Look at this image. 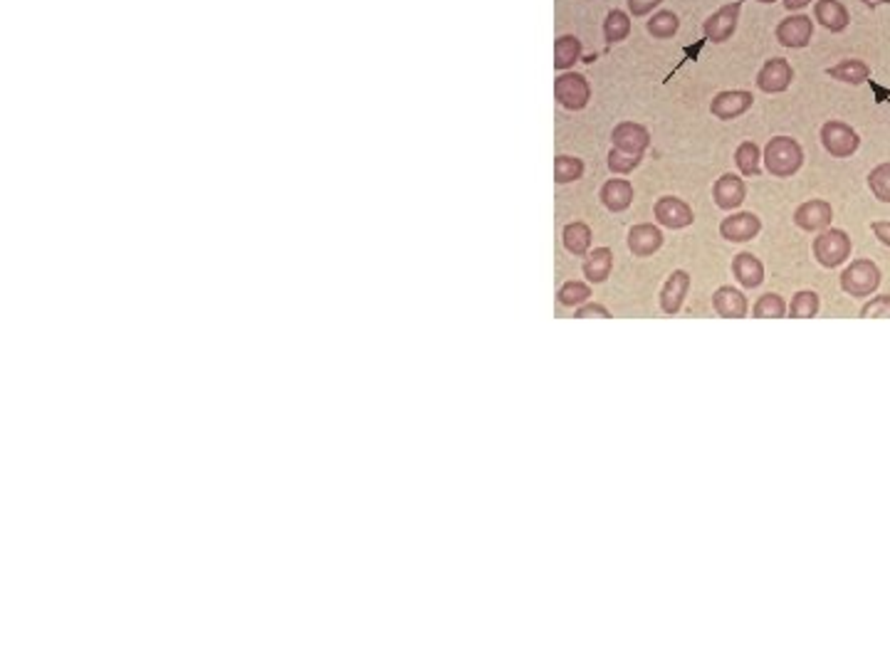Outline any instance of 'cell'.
Segmentation results:
<instances>
[{
    "instance_id": "6da1fadb",
    "label": "cell",
    "mask_w": 890,
    "mask_h": 667,
    "mask_svg": "<svg viewBox=\"0 0 890 667\" xmlns=\"http://www.w3.org/2000/svg\"><path fill=\"white\" fill-rule=\"evenodd\" d=\"M762 161L774 178H791L804 166V149L791 136H774L765 146Z\"/></svg>"
},
{
    "instance_id": "7a4b0ae2",
    "label": "cell",
    "mask_w": 890,
    "mask_h": 667,
    "mask_svg": "<svg viewBox=\"0 0 890 667\" xmlns=\"http://www.w3.org/2000/svg\"><path fill=\"white\" fill-rule=\"evenodd\" d=\"M851 250H854V243L846 230L841 228H826L821 233L813 237L812 243V253L816 257V262L826 269H834V267L844 265L846 260L851 257Z\"/></svg>"
},
{
    "instance_id": "3957f363",
    "label": "cell",
    "mask_w": 890,
    "mask_h": 667,
    "mask_svg": "<svg viewBox=\"0 0 890 667\" xmlns=\"http://www.w3.org/2000/svg\"><path fill=\"white\" fill-rule=\"evenodd\" d=\"M880 287V269L873 260L861 257L841 272V289L851 297H870Z\"/></svg>"
},
{
    "instance_id": "277c9868",
    "label": "cell",
    "mask_w": 890,
    "mask_h": 667,
    "mask_svg": "<svg viewBox=\"0 0 890 667\" xmlns=\"http://www.w3.org/2000/svg\"><path fill=\"white\" fill-rule=\"evenodd\" d=\"M742 8H745V0H732V3H724L723 8H717L712 15H708L702 22L705 40L712 44H724L727 40H732V35L737 33V25H740Z\"/></svg>"
},
{
    "instance_id": "5b68a950",
    "label": "cell",
    "mask_w": 890,
    "mask_h": 667,
    "mask_svg": "<svg viewBox=\"0 0 890 667\" xmlns=\"http://www.w3.org/2000/svg\"><path fill=\"white\" fill-rule=\"evenodd\" d=\"M821 146L826 149V154H831L834 158H851L861 146V136L851 126V124L841 122V119H831L821 126Z\"/></svg>"
},
{
    "instance_id": "8992f818",
    "label": "cell",
    "mask_w": 890,
    "mask_h": 667,
    "mask_svg": "<svg viewBox=\"0 0 890 667\" xmlns=\"http://www.w3.org/2000/svg\"><path fill=\"white\" fill-rule=\"evenodd\" d=\"M774 37L781 47L787 50H804L812 44L813 37V20L804 12H791L787 18H781L774 28Z\"/></svg>"
},
{
    "instance_id": "52a82bcc",
    "label": "cell",
    "mask_w": 890,
    "mask_h": 667,
    "mask_svg": "<svg viewBox=\"0 0 890 667\" xmlns=\"http://www.w3.org/2000/svg\"><path fill=\"white\" fill-rule=\"evenodd\" d=\"M554 100L564 107V109L578 111L584 109L591 100V84L589 79L578 72H564L554 79Z\"/></svg>"
},
{
    "instance_id": "ba28073f",
    "label": "cell",
    "mask_w": 890,
    "mask_h": 667,
    "mask_svg": "<svg viewBox=\"0 0 890 667\" xmlns=\"http://www.w3.org/2000/svg\"><path fill=\"white\" fill-rule=\"evenodd\" d=\"M791 82H794V67L784 57L767 60L765 65L759 67L755 79L756 89L765 92V94H781V92H787L791 87Z\"/></svg>"
},
{
    "instance_id": "9c48e42d",
    "label": "cell",
    "mask_w": 890,
    "mask_h": 667,
    "mask_svg": "<svg viewBox=\"0 0 890 667\" xmlns=\"http://www.w3.org/2000/svg\"><path fill=\"white\" fill-rule=\"evenodd\" d=\"M755 104V94L747 92V89H724V92H717L710 101V114L715 119L720 122H732V119H740L742 114L752 109Z\"/></svg>"
},
{
    "instance_id": "30bf717a",
    "label": "cell",
    "mask_w": 890,
    "mask_h": 667,
    "mask_svg": "<svg viewBox=\"0 0 890 667\" xmlns=\"http://www.w3.org/2000/svg\"><path fill=\"white\" fill-rule=\"evenodd\" d=\"M794 225L799 230H806V233H821L826 228H831V221H834V208L831 203L823 198H812L804 200L799 208L794 211Z\"/></svg>"
},
{
    "instance_id": "8fae6325",
    "label": "cell",
    "mask_w": 890,
    "mask_h": 667,
    "mask_svg": "<svg viewBox=\"0 0 890 667\" xmlns=\"http://www.w3.org/2000/svg\"><path fill=\"white\" fill-rule=\"evenodd\" d=\"M653 215H656L658 225L670 228V230H683L695 222L692 208L678 196H660L653 205Z\"/></svg>"
},
{
    "instance_id": "7c38bea8",
    "label": "cell",
    "mask_w": 890,
    "mask_h": 667,
    "mask_svg": "<svg viewBox=\"0 0 890 667\" xmlns=\"http://www.w3.org/2000/svg\"><path fill=\"white\" fill-rule=\"evenodd\" d=\"M611 144L613 149H621L626 154L643 156L651 146V132L643 124L619 122L611 132Z\"/></svg>"
},
{
    "instance_id": "4fadbf2b",
    "label": "cell",
    "mask_w": 890,
    "mask_h": 667,
    "mask_svg": "<svg viewBox=\"0 0 890 667\" xmlns=\"http://www.w3.org/2000/svg\"><path fill=\"white\" fill-rule=\"evenodd\" d=\"M762 230V221L756 218L755 213H732L720 222V235L727 243H749L755 240Z\"/></svg>"
},
{
    "instance_id": "5bb4252c",
    "label": "cell",
    "mask_w": 890,
    "mask_h": 667,
    "mask_svg": "<svg viewBox=\"0 0 890 667\" xmlns=\"http://www.w3.org/2000/svg\"><path fill=\"white\" fill-rule=\"evenodd\" d=\"M747 198L745 181L734 173H723L712 186V200L720 211H734L740 208Z\"/></svg>"
},
{
    "instance_id": "9a60e30c",
    "label": "cell",
    "mask_w": 890,
    "mask_h": 667,
    "mask_svg": "<svg viewBox=\"0 0 890 667\" xmlns=\"http://www.w3.org/2000/svg\"><path fill=\"white\" fill-rule=\"evenodd\" d=\"M813 20L829 33H846L851 25V12L841 0H816L813 3Z\"/></svg>"
},
{
    "instance_id": "2e32d148",
    "label": "cell",
    "mask_w": 890,
    "mask_h": 667,
    "mask_svg": "<svg viewBox=\"0 0 890 667\" xmlns=\"http://www.w3.org/2000/svg\"><path fill=\"white\" fill-rule=\"evenodd\" d=\"M663 247V230L653 222H638L628 230V250L635 257L656 255Z\"/></svg>"
},
{
    "instance_id": "e0dca14e",
    "label": "cell",
    "mask_w": 890,
    "mask_h": 667,
    "mask_svg": "<svg viewBox=\"0 0 890 667\" xmlns=\"http://www.w3.org/2000/svg\"><path fill=\"white\" fill-rule=\"evenodd\" d=\"M690 292V275L685 269H673L660 289V309L666 314H678Z\"/></svg>"
},
{
    "instance_id": "ac0fdd59",
    "label": "cell",
    "mask_w": 890,
    "mask_h": 667,
    "mask_svg": "<svg viewBox=\"0 0 890 667\" xmlns=\"http://www.w3.org/2000/svg\"><path fill=\"white\" fill-rule=\"evenodd\" d=\"M634 183L628 178H609L603 186H601L599 198L603 203V208L611 213H623L631 208L634 203Z\"/></svg>"
},
{
    "instance_id": "d6986e66",
    "label": "cell",
    "mask_w": 890,
    "mask_h": 667,
    "mask_svg": "<svg viewBox=\"0 0 890 667\" xmlns=\"http://www.w3.org/2000/svg\"><path fill=\"white\" fill-rule=\"evenodd\" d=\"M712 307L724 319H742V317H747V311H749V301H747V297L740 289L724 285V287L715 289Z\"/></svg>"
},
{
    "instance_id": "ffe728a7",
    "label": "cell",
    "mask_w": 890,
    "mask_h": 667,
    "mask_svg": "<svg viewBox=\"0 0 890 667\" xmlns=\"http://www.w3.org/2000/svg\"><path fill=\"white\" fill-rule=\"evenodd\" d=\"M826 75L836 79V82H844V84H851V87H861V84H866L868 79H870V67L863 60H858V57H846L841 62L826 67Z\"/></svg>"
},
{
    "instance_id": "44dd1931",
    "label": "cell",
    "mask_w": 890,
    "mask_h": 667,
    "mask_svg": "<svg viewBox=\"0 0 890 667\" xmlns=\"http://www.w3.org/2000/svg\"><path fill=\"white\" fill-rule=\"evenodd\" d=\"M732 275L742 287L755 289L765 282V265L752 253H740L732 257Z\"/></svg>"
},
{
    "instance_id": "7402d4cb",
    "label": "cell",
    "mask_w": 890,
    "mask_h": 667,
    "mask_svg": "<svg viewBox=\"0 0 890 667\" xmlns=\"http://www.w3.org/2000/svg\"><path fill=\"white\" fill-rule=\"evenodd\" d=\"M613 269V253L611 247H596L594 253H589L587 262H584V277L594 282V285H601L606 282L609 275Z\"/></svg>"
},
{
    "instance_id": "603a6c76",
    "label": "cell",
    "mask_w": 890,
    "mask_h": 667,
    "mask_svg": "<svg viewBox=\"0 0 890 667\" xmlns=\"http://www.w3.org/2000/svg\"><path fill=\"white\" fill-rule=\"evenodd\" d=\"M634 30V22H631V15L628 11H621V8H613V11L606 12L603 18V40L609 44H619L623 43L628 35Z\"/></svg>"
},
{
    "instance_id": "cb8c5ba5",
    "label": "cell",
    "mask_w": 890,
    "mask_h": 667,
    "mask_svg": "<svg viewBox=\"0 0 890 667\" xmlns=\"http://www.w3.org/2000/svg\"><path fill=\"white\" fill-rule=\"evenodd\" d=\"M645 30H648V35H651L653 40H670V37H676L680 30L678 12L656 11L653 15H648Z\"/></svg>"
},
{
    "instance_id": "d4e9b609",
    "label": "cell",
    "mask_w": 890,
    "mask_h": 667,
    "mask_svg": "<svg viewBox=\"0 0 890 667\" xmlns=\"http://www.w3.org/2000/svg\"><path fill=\"white\" fill-rule=\"evenodd\" d=\"M734 166L740 168L742 176L756 178L762 173V151L755 141H742L734 149Z\"/></svg>"
},
{
    "instance_id": "484cf974",
    "label": "cell",
    "mask_w": 890,
    "mask_h": 667,
    "mask_svg": "<svg viewBox=\"0 0 890 667\" xmlns=\"http://www.w3.org/2000/svg\"><path fill=\"white\" fill-rule=\"evenodd\" d=\"M584 44L577 35H562L554 43V67L556 69H569L574 67V62L581 60Z\"/></svg>"
},
{
    "instance_id": "4316f807",
    "label": "cell",
    "mask_w": 890,
    "mask_h": 667,
    "mask_svg": "<svg viewBox=\"0 0 890 667\" xmlns=\"http://www.w3.org/2000/svg\"><path fill=\"white\" fill-rule=\"evenodd\" d=\"M562 240H564V247H567L571 255H587L591 247V228L581 221L569 222L567 228H564Z\"/></svg>"
},
{
    "instance_id": "83f0119b",
    "label": "cell",
    "mask_w": 890,
    "mask_h": 667,
    "mask_svg": "<svg viewBox=\"0 0 890 667\" xmlns=\"http://www.w3.org/2000/svg\"><path fill=\"white\" fill-rule=\"evenodd\" d=\"M819 314V294L813 289H801L789 304L791 319H812Z\"/></svg>"
},
{
    "instance_id": "f1b7e54d",
    "label": "cell",
    "mask_w": 890,
    "mask_h": 667,
    "mask_svg": "<svg viewBox=\"0 0 890 667\" xmlns=\"http://www.w3.org/2000/svg\"><path fill=\"white\" fill-rule=\"evenodd\" d=\"M752 314H755L756 319H781L787 314V301L777 292H769V294H762L756 300V304L752 307Z\"/></svg>"
},
{
    "instance_id": "f546056e",
    "label": "cell",
    "mask_w": 890,
    "mask_h": 667,
    "mask_svg": "<svg viewBox=\"0 0 890 667\" xmlns=\"http://www.w3.org/2000/svg\"><path fill=\"white\" fill-rule=\"evenodd\" d=\"M584 176V161L577 156H556L554 158V181L556 183H574Z\"/></svg>"
},
{
    "instance_id": "4dcf8cb0",
    "label": "cell",
    "mask_w": 890,
    "mask_h": 667,
    "mask_svg": "<svg viewBox=\"0 0 890 667\" xmlns=\"http://www.w3.org/2000/svg\"><path fill=\"white\" fill-rule=\"evenodd\" d=\"M868 189L873 193V198H878L880 203H890V161L878 164L868 173Z\"/></svg>"
},
{
    "instance_id": "1f68e13d",
    "label": "cell",
    "mask_w": 890,
    "mask_h": 667,
    "mask_svg": "<svg viewBox=\"0 0 890 667\" xmlns=\"http://www.w3.org/2000/svg\"><path fill=\"white\" fill-rule=\"evenodd\" d=\"M641 161H643V156L626 154L621 149H611L609 156H606V166H609V171L616 173V176H628V173H634L635 168L641 166Z\"/></svg>"
},
{
    "instance_id": "d6a6232c",
    "label": "cell",
    "mask_w": 890,
    "mask_h": 667,
    "mask_svg": "<svg viewBox=\"0 0 890 667\" xmlns=\"http://www.w3.org/2000/svg\"><path fill=\"white\" fill-rule=\"evenodd\" d=\"M591 297V287L587 282H564L562 289H559V301L564 307H581L584 301Z\"/></svg>"
},
{
    "instance_id": "836d02e7",
    "label": "cell",
    "mask_w": 890,
    "mask_h": 667,
    "mask_svg": "<svg viewBox=\"0 0 890 667\" xmlns=\"http://www.w3.org/2000/svg\"><path fill=\"white\" fill-rule=\"evenodd\" d=\"M861 317H866V319L890 317V294H880V297H873L870 301H866L861 307Z\"/></svg>"
},
{
    "instance_id": "e575fe53",
    "label": "cell",
    "mask_w": 890,
    "mask_h": 667,
    "mask_svg": "<svg viewBox=\"0 0 890 667\" xmlns=\"http://www.w3.org/2000/svg\"><path fill=\"white\" fill-rule=\"evenodd\" d=\"M663 3H666V0H626L628 15H631V18H648V15H653Z\"/></svg>"
},
{
    "instance_id": "d590c367",
    "label": "cell",
    "mask_w": 890,
    "mask_h": 667,
    "mask_svg": "<svg viewBox=\"0 0 890 667\" xmlns=\"http://www.w3.org/2000/svg\"><path fill=\"white\" fill-rule=\"evenodd\" d=\"M577 317L578 319H587V317H601V319H609V317H611V311L606 309L603 304H584V307H578L577 309Z\"/></svg>"
},
{
    "instance_id": "8d00e7d4",
    "label": "cell",
    "mask_w": 890,
    "mask_h": 667,
    "mask_svg": "<svg viewBox=\"0 0 890 667\" xmlns=\"http://www.w3.org/2000/svg\"><path fill=\"white\" fill-rule=\"evenodd\" d=\"M870 230L878 237L880 245L890 247V221H873L870 222Z\"/></svg>"
},
{
    "instance_id": "74e56055",
    "label": "cell",
    "mask_w": 890,
    "mask_h": 667,
    "mask_svg": "<svg viewBox=\"0 0 890 667\" xmlns=\"http://www.w3.org/2000/svg\"><path fill=\"white\" fill-rule=\"evenodd\" d=\"M784 3V8L789 12H801L804 8H809L812 3H816V0H781Z\"/></svg>"
},
{
    "instance_id": "f35d334b",
    "label": "cell",
    "mask_w": 890,
    "mask_h": 667,
    "mask_svg": "<svg viewBox=\"0 0 890 667\" xmlns=\"http://www.w3.org/2000/svg\"><path fill=\"white\" fill-rule=\"evenodd\" d=\"M866 8H870V11H876V8H880V5H888L890 0H861Z\"/></svg>"
},
{
    "instance_id": "ab89813d",
    "label": "cell",
    "mask_w": 890,
    "mask_h": 667,
    "mask_svg": "<svg viewBox=\"0 0 890 667\" xmlns=\"http://www.w3.org/2000/svg\"><path fill=\"white\" fill-rule=\"evenodd\" d=\"M756 3H762V5H772V3H777V0H756Z\"/></svg>"
}]
</instances>
